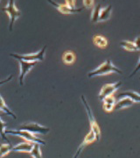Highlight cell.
I'll use <instances>...</instances> for the list:
<instances>
[{"label":"cell","mask_w":140,"mask_h":158,"mask_svg":"<svg viewBox=\"0 0 140 158\" xmlns=\"http://www.w3.org/2000/svg\"><path fill=\"white\" fill-rule=\"evenodd\" d=\"M112 73L122 74V70L118 69L117 66H115L110 59H108L104 62H102L101 65H99L97 68L90 71V73L88 74V77L92 78L95 77L106 76V75H110Z\"/></svg>","instance_id":"obj_1"},{"label":"cell","mask_w":140,"mask_h":158,"mask_svg":"<svg viewBox=\"0 0 140 158\" xmlns=\"http://www.w3.org/2000/svg\"><path fill=\"white\" fill-rule=\"evenodd\" d=\"M81 98H82V101L84 107L86 109V113H87L88 118H89V121H90V129L92 130L95 134L96 141H100V139H101V129H100V127H99L98 123L96 122V119H95V116H94V114L92 113V110H91V108H90V105H89V103L87 101L86 98L83 95H82Z\"/></svg>","instance_id":"obj_2"},{"label":"cell","mask_w":140,"mask_h":158,"mask_svg":"<svg viewBox=\"0 0 140 158\" xmlns=\"http://www.w3.org/2000/svg\"><path fill=\"white\" fill-rule=\"evenodd\" d=\"M15 2H16V0H9L6 6L2 8V11L6 12L8 17L10 18V24H9V31L10 32L12 31L15 21L21 16V11L17 8Z\"/></svg>","instance_id":"obj_3"},{"label":"cell","mask_w":140,"mask_h":158,"mask_svg":"<svg viewBox=\"0 0 140 158\" xmlns=\"http://www.w3.org/2000/svg\"><path fill=\"white\" fill-rule=\"evenodd\" d=\"M46 46H44L39 52L26 54V55H18V54H10V56L13 57L17 60H24L28 62H41L45 58V53Z\"/></svg>","instance_id":"obj_4"},{"label":"cell","mask_w":140,"mask_h":158,"mask_svg":"<svg viewBox=\"0 0 140 158\" xmlns=\"http://www.w3.org/2000/svg\"><path fill=\"white\" fill-rule=\"evenodd\" d=\"M6 134L8 135H16L21 137L22 139H24L25 141H30V142H33V143H39L41 145H46V142L43 140L39 139V137L28 132L26 130H21V129H18V130H6Z\"/></svg>","instance_id":"obj_5"},{"label":"cell","mask_w":140,"mask_h":158,"mask_svg":"<svg viewBox=\"0 0 140 158\" xmlns=\"http://www.w3.org/2000/svg\"><path fill=\"white\" fill-rule=\"evenodd\" d=\"M18 129L26 130L28 132L34 134V135H47L50 132V128L39 124L37 122H27L20 125L18 127Z\"/></svg>","instance_id":"obj_6"},{"label":"cell","mask_w":140,"mask_h":158,"mask_svg":"<svg viewBox=\"0 0 140 158\" xmlns=\"http://www.w3.org/2000/svg\"><path fill=\"white\" fill-rule=\"evenodd\" d=\"M121 86H122V82L121 81H118V82L114 83V84H106V85H104L101 88V90H100V92L98 94L99 99L101 101H102L103 98H105L107 96L113 95Z\"/></svg>","instance_id":"obj_7"},{"label":"cell","mask_w":140,"mask_h":158,"mask_svg":"<svg viewBox=\"0 0 140 158\" xmlns=\"http://www.w3.org/2000/svg\"><path fill=\"white\" fill-rule=\"evenodd\" d=\"M51 6L53 7H54L56 10L60 11L62 14H66V15H68V14H74V13H78V12H81V11L83 10L82 7L81 8H71L69 6H67L66 4H59L54 0H46Z\"/></svg>","instance_id":"obj_8"},{"label":"cell","mask_w":140,"mask_h":158,"mask_svg":"<svg viewBox=\"0 0 140 158\" xmlns=\"http://www.w3.org/2000/svg\"><path fill=\"white\" fill-rule=\"evenodd\" d=\"M18 61L19 62V66H20V74L18 77L19 85L20 86H23L26 76L30 72V70L34 68L38 62H28V61H24V60H18Z\"/></svg>","instance_id":"obj_9"},{"label":"cell","mask_w":140,"mask_h":158,"mask_svg":"<svg viewBox=\"0 0 140 158\" xmlns=\"http://www.w3.org/2000/svg\"><path fill=\"white\" fill-rule=\"evenodd\" d=\"M96 141V136H95V134L92 131V130L90 129V131L87 134V135L85 136V138L83 139V141L80 144V146L77 148V150H76V152L74 154V158H77L80 156V155L82 154V152L83 151V149L87 147L88 145H90L91 143H93L94 141Z\"/></svg>","instance_id":"obj_10"},{"label":"cell","mask_w":140,"mask_h":158,"mask_svg":"<svg viewBox=\"0 0 140 158\" xmlns=\"http://www.w3.org/2000/svg\"><path fill=\"white\" fill-rule=\"evenodd\" d=\"M116 98L113 95L107 96L105 98H103L102 100V109L103 111H105L106 113H111L113 110H115V105H116Z\"/></svg>","instance_id":"obj_11"},{"label":"cell","mask_w":140,"mask_h":158,"mask_svg":"<svg viewBox=\"0 0 140 158\" xmlns=\"http://www.w3.org/2000/svg\"><path fill=\"white\" fill-rule=\"evenodd\" d=\"M34 147V143L30 142V141H25L22 142H19L18 144L15 145L12 147V151H16V152H25L30 153L32 148Z\"/></svg>","instance_id":"obj_12"},{"label":"cell","mask_w":140,"mask_h":158,"mask_svg":"<svg viewBox=\"0 0 140 158\" xmlns=\"http://www.w3.org/2000/svg\"><path fill=\"white\" fill-rule=\"evenodd\" d=\"M135 102L131 100L128 97H123L120 98L115 105V110H123L125 108H129L134 105Z\"/></svg>","instance_id":"obj_13"},{"label":"cell","mask_w":140,"mask_h":158,"mask_svg":"<svg viewBox=\"0 0 140 158\" xmlns=\"http://www.w3.org/2000/svg\"><path fill=\"white\" fill-rule=\"evenodd\" d=\"M112 13V6L109 5L104 8H102L101 11H100V16H99V19L98 22H103V21H107L109 20L110 17H111Z\"/></svg>","instance_id":"obj_14"},{"label":"cell","mask_w":140,"mask_h":158,"mask_svg":"<svg viewBox=\"0 0 140 158\" xmlns=\"http://www.w3.org/2000/svg\"><path fill=\"white\" fill-rule=\"evenodd\" d=\"M76 60V56L73 51L67 50L62 55V62L67 65H72Z\"/></svg>","instance_id":"obj_15"},{"label":"cell","mask_w":140,"mask_h":158,"mask_svg":"<svg viewBox=\"0 0 140 158\" xmlns=\"http://www.w3.org/2000/svg\"><path fill=\"white\" fill-rule=\"evenodd\" d=\"M123 97H128L134 102L140 103V94L137 91H134V90H127V91H124V92H122V93H119L118 98H123Z\"/></svg>","instance_id":"obj_16"},{"label":"cell","mask_w":140,"mask_h":158,"mask_svg":"<svg viewBox=\"0 0 140 158\" xmlns=\"http://www.w3.org/2000/svg\"><path fill=\"white\" fill-rule=\"evenodd\" d=\"M93 42L96 47L100 48H104L108 46V40L104 36L99 35V34H96L93 37Z\"/></svg>","instance_id":"obj_17"},{"label":"cell","mask_w":140,"mask_h":158,"mask_svg":"<svg viewBox=\"0 0 140 158\" xmlns=\"http://www.w3.org/2000/svg\"><path fill=\"white\" fill-rule=\"evenodd\" d=\"M0 110L3 112V113H6L7 115H10V116H11L13 118H17V116L14 114V113L11 111V110H10V108L8 107L7 106H6V102H5V100H4V98H3V97L0 95Z\"/></svg>","instance_id":"obj_18"},{"label":"cell","mask_w":140,"mask_h":158,"mask_svg":"<svg viewBox=\"0 0 140 158\" xmlns=\"http://www.w3.org/2000/svg\"><path fill=\"white\" fill-rule=\"evenodd\" d=\"M120 46L123 48L124 50L129 51V52H135V51H138L137 47L135 45L134 42L130 41V40H122L120 42Z\"/></svg>","instance_id":"obj_19"},{"label":"cell","mask_w":140,"mask_h":158,"mask_svg":"<svg viewBox=\"0 0 140 158\" xmlns=\"http://www.w3.org/2000/svg\"><path fill=\"white\" fill-rule=\"evenodd\" d=\"M102 6L100 4L96 5L92 8V13H91V17L90 19L93 23H97L98 19H99V16H100V11H101Z\"/></svg>","instance_id":"obj_20"},{"label":"cell","mask_w":140,"mask_h":158,"mask_svg":"<svg viewBox=\"0 0 140 158\" xmlns=\"http://www.w3.org/2000/svg\"><path fill=\"white\" fill-rule=\"evenodd\" d=\"M11 151H12V146L10 142L0 144V158L5 157Z\"/></svg>","instance_id":"obj_21"},{"label":"cell","mask_w":140,"mask_h":158,"mask_svg":"<svg viewBox=\"0 0 140 158\" xmlns=\"http://www.w3.org/2000/svg\"><path fill=\"white\" fill-rule=\"evenodd\" d=\"M40 145L39 143L35 142L34 143V147L32 148L30 155L33 158H41L42 157V153H41V148H40Z\"/></svg>","instance_id":"obj_22"},{"label":"cell","mask_w":140,"mask_h":158,"mask_svg":"<svg viewBox=\"0 0 140 158\" xmlns=\"http://www.w3.org/2000/svg\"><path fill=\"white\" fill-rule=\"evenodd\" d=\"M7 127V123L4 122L2 119H1V114H0V137L2 138V140L7 141V142H10L8 138L6 137V127Z\"/></svg>","instance_id":"obj_23"},{"label":"cell","mask_w":140,"mask_h":158,"mask_svg":"<svg viewBox=\"0 0 140 158\" xmlns=\"http://www.w3.org/2000/svg\"><path fill=\"white\" fill-rule=\"evenodd\" d=\"M82 4L85 8L92 9L95 6V0H82Z\"/></svg>","instance_id":"obj_24"},{"label":"cell","mask_w":140,"mask_h":158,"mask_svg":"<svg viewBox=\"0 0 140 158\" xmlns=\"http://www.w3.org/2000/svg\"><path fill=\"white\" fill-rule=\"evenodd\" d=\"M65 4L71 8H76V0H65Z\"/></svg>","instance_id":"obj_25"},{"label":"cell","mask_w":140,"mask_h":158,"mask_svg":"<svg viewBox=\"0 0 140 158\" xmlns=\"http://www.w3.org/2000/svg\"><path fill=\"white\" fill-rule=\"evenodd\" d=\"M139 70H140V57H139V60H138V64H137V67H136L134 70L132 71V73L130 75L129 77H133L134 75H136V74L138 73Z\"/></svg>","instance_id":"obj_26"},{"label":"cell","mask_w":140,"mask_h":158,"mask_svg":"<svg viewBox=\"0 0 140 158\" xmlns=\"http://www.w3.org/2000/svg\"><path fill=\"white\" fill-rule=\"evenodd\" d=\"M12 77H13V75H10L6 79H5V80H2V81H0V85H5V84H6V83H8V82H10L11 79H12Z\"/></svg>","instance_id":"obj_27"},{"label":"cell","mask_w":140,"mask_h":158,"mask_svg":"<svg viewBox=\"0 0 140 158\" xmlns=\"http://www.w3.org/2000/svg\"><path fill=\"white\" fill-rule=\"evenodd\" d=\"M134 43L135 45H136V47H137V48H138V50L140 51V36H138V37L136 38Z\"/></svg>","instance_id":"obj_28"},{"label":"cell","mask_w":140,"mask_h":158,"mask_svg":"<svg viewBox=\"0 0 140 158\" xmlns=\"http://www.w3.org/2000/svg\"><path fill=\"white\" fill-rule=\"evenodd\" d=\"M103 1H105V0H103Z\"/></svg>","instance_id":"obj_29"},{"label":"cell","mask_w":140,"mask_h":158,"mask_svg":"<svg viewBox=\"0 0 140 158\" xmlns=\"http://www.w3.org/2000/svg\"><path fill=\"white\" fill-rule=\"evenodd\" d=\"M0 1H1V0H0Z\"/></svg>","instance_id":"obj_30"}]
</instances>
